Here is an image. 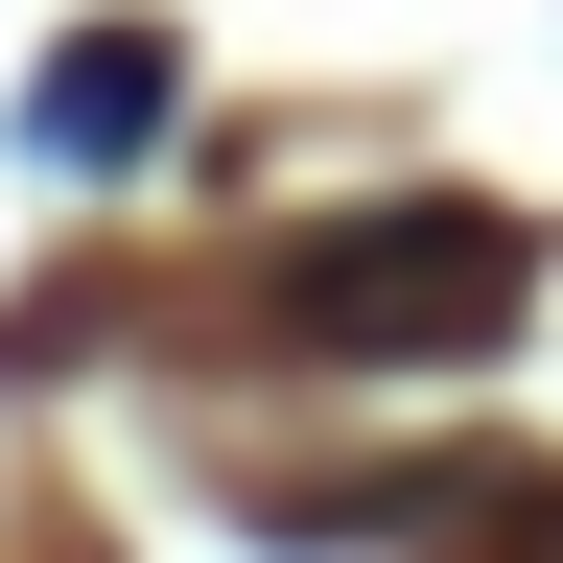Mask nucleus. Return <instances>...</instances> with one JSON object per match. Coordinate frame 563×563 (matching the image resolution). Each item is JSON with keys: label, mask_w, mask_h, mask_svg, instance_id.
I'll return each instance as SVG.
<instances>
[{"label": "nucleus", "mask_w": 563, "mask_h": 563, "mask_svg": "<svg viewBox=\"0 0 563 563\" xmlns=\"http://www.w3.org/2000/svg\"><path fill=\"white\" fill-rule=\"evenodd\" d=\"M141 118H165V24H95V47L24 95V141H47V165H141Z\"/></svg>", "instance_id": "obj_2"}, {"label": "nucleus", "mask_w": 563, "mask_h": 563, "mask_svg": "<svg viewBox=\"0 0 563 563\" xmlns=\"http://www.w3.org/2000/svg\"><path fill=\"white\" fill-rule=\"evenodd\" d=\"M282 329L306 352H493L517 329V211H470V188L329 211V235H282Z\"/></svg>", "instance_id": "obj_1"}]
</instances>
